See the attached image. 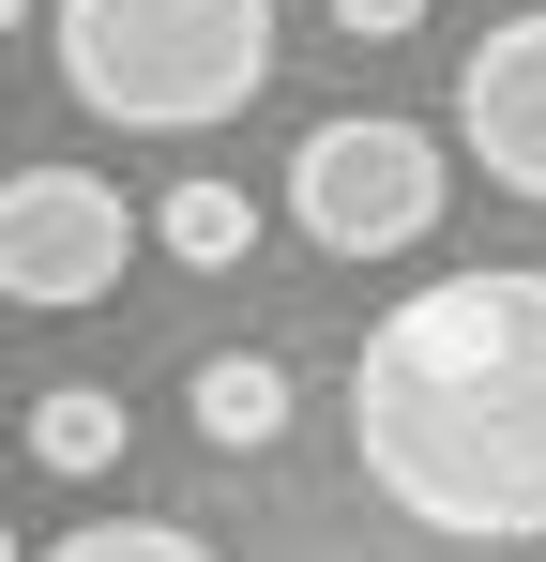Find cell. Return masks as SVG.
Instances as JSON below:
<instances>
[{
	"label": "cell",
	"instance_id": "cell-1",
	"mask_svg": "<svg viewBox=\"0 0 546 562\" xmlns=\"http://www.w3.org/2000/svg\"><path fill=\"white\" fill-rule=\"evenodd\" d=\"M350 457L441 548H532L546 532V274L532 259L441 274L364 335Z\"/></svg>",
	"mask_w": 546,
	"mask_h": 562
},
{
	"label": "cell",
	"instance_id": "cell-2",
	"mask_svg": "<svg viewBox=\"0 0 546 562\" xmlns=\"http://www.w3.org/2000/svg\"><path fill=\"white\" fill-rule=\"evenodd\" d=\"M61 92L122 137H213L273 92V0H61Z\"/></svg>",
	"mask_w": 546,
	"mask_h": 562
},
{
	"label": "cell",
	"instance_id": "cell-3",
	"mask_svg": "<svg viewBox=\"0 0 546 562\" xmlns=\"http://www.w3.org/2000/svg\"><path fill=\"white\" fill-rule=\"evenodd\" d=\"M441 137L425 122H379V106H350V122H304V153H288V228L319 244V259H410L425 228H441Z\"/></svg>",
	"mask_w": 546,
	"mask_h": 562
},
{
	"label": "cell",
	"instance_id": "cell-4",
	"mask_svg": "<svg viewBox=\"0 0 546 562\" xmlns=\"http://www.w3.org/2000/svg\"><path fill=\"white\" fill-rule=\"evenodd\" d=\"M122 259H137V213H122V183H91V168H15L0 183V304H106L122 289Z\"/></svg>",
	"mask_w": 546,
	"mask_h": 562
},
{
	"label": "cell",
	"instance_id": "cell-5",
	"mask_svg": "<svg viewBox=\"0 0 546 562\" xmlns=\"http://www.w3.org/2000/svg\"><path fill=\"white\" fill-rule=\"evenodd\" d=\"M455 137L501 198H546V0L501 15L470 61H455Z\"/></svg>",
	"mask_w": 546,
	"mask_h": 562
},
{
	"label": "cell",
	"instance_id": "cell-6",
	"mask_svg": "<svg viewBox=\"0 0 546 562\" xmlns=\"http://www.w3.org/2000/svg\"><path fill=\"white\" fill-rule=\"evenodd\" d=\"M182 411H197L213 457H259L273 426H288V366H273V350H213V366L182 380Z\"/></svg>",
	"mask_w": 546,
	"mask_h": 562
},
{
	"label": "cell",
	"instance_id": "cell-7",
	"mask_svg": "<svg viewBox=\"0 0 546 562\" xmlns=\"http://www.w3.org/2000/svg\"><path fill=\"white\" fill-rule=\"evenodd\" d=\"M152 244H168L182 274H228V259H259V198L243 183H168L152 198Z\"/></svg>",
	"mask_w": 546,
	"mask_h": 562
},
{
	"label": "cell",
	"instance_id": "cell-8",
	"mask_svg": "<svg viewBox=\"0 0 546 562\" xmlns=\"http://www.w3.org/2000/svg\"><path fill=\"white\" fill-rule=\"evenodd\" d=\"M31 457L61 471V486L122 471V395H106V380H46V395H31Z\"/></svg>",
	"mask_w": 546,
	"mask_h": 562
},
{
	"label": "cell",
	"instance_id": "cell-9",
	"mask_svg": "<svg viewBox=\"0 0 546 562\" xmlns=\"http://www.w3.org/2000/svg\"><path fill=\"white\" fill-rule=\"evenodd\" d=\"M46 562H213L182 517H91V532H61Z\"/></svg>",
	"mask_w": 546,
	"mask_h": 562
},
{
	"label": "cell",
	"instance_id": "cell-10",
	"mask_svg": "<svg viewBox=\"0 0 546 562\" xmlns=\"http://www.w3.org/2000/svg\"><path fill=\"white\" fill-rule=\"evenodd\" d=\"M334 31L350 46H395V31H425V0H334Z\"/></svg>",
	"mask_w": 546,
	"mask_h": 562
},
{
	"label": "cell",
	"instance_id": "cell-11",
	"mask_svg": "<svg viewBox=\"0 0 546 562\" xmlns=\"http://www.w3.org/2000/svg\"><path fill=\"white\" fill-rule=\"evenodd\" d=\"M15 15H31V0H0V31H15Z\"/></svg>",
	"mask_w": 546,
	"mask_h": 562
},
{
	"label": "cell",
	"instance_id": "cell-12",
	"mask_svg": "<svg viewBox=\"0 0 546 562\" xmlns=\"http://www.w3.org/2000/svg\"><path fill=\"white\" fill-rule=\"evenodd\" d=\"M0 562H31V548H15V532H0Z\"/></svg>",
	"mask_w": 546,
	"mask_h": 562
}]
</instances>
